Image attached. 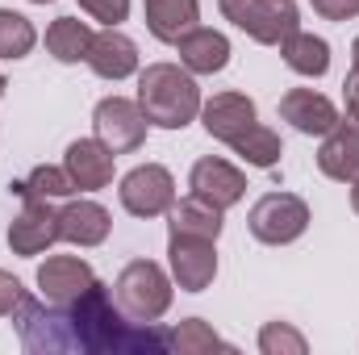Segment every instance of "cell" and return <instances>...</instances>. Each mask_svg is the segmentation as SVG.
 <instances>
[{
  "mask_svg": "<svg viewBox=\"0 0 359 355\" xmlns=\"http://www.w3.org/2000/svg\"><path fill=\"white\" fill-rule=\"evenodd\" d=\"M13 326L21 335V347L34 355H163L168 330L159 322H134L121 314L117 297L109 284L92 280L76 301L50 305L38 297H25L21 309L13 314Z\"/></svg>",
  "mask_w": 359,
  "mask_h": 355,
  "instance_id": "1",
  "label": "cell"
},
{
  "mask_svg": "<svg viewBox=\"0 0 359 355\" xmlns=\"http://www.w3.org/2000/svg\"><path fill=\"white\" fill-rule=\"evenodd\" d=\"M147 113L151 126L159 130H184L188 121L201 117V88L196 76L180 63H147L138 72V96H134Z\"/></svg>",
  "mask_w": 359,
  "mask_h": 355,
  "instance_id": "2",
  "label": "cell"
},
{
  "mask_svg": "<svg viewBox=\"0 0 359 355\" xmlns=\"http://www.w3.org/2000/svg\"><path fill=\"white\" fill-rule=\"evenodd\" d=\"M113 297L121 305L126 318L134 322H159L168 309H172V297H176V280L151 260H134V264L121 267L117 284H113Z\"/></svg>",
  "mask_w": 359,
  "mask_h": 355,
  "instance_id": "3",
  "label": "cell"
},
{
  "mask_svg": "<svg viewBox=\"0 0 359 355\" xmlns=\"http://www.w3.org/2000/svg\"><path fill=\"white\" fill-rule=\"evenodd\" d=\"M247 230L264 243V247H288L309 230V205L297 192H268L251 205L247 213Z\"/></svg>",
  "mask_w": 359,
  "mask_h": 355,
  "instance_id": "4",
  "label": "cell"
},
{
  "mask_svg": "<svg viewBox=\"0 0 359 355\" xmlns=\"http://www.w3.org/2000/svg\"><path fill=\"white\" fill-rule=\"evenodd\" d=\"M147 113L138 100L130 96H104L96 109H92V138H100L113 155H130L147 142Z\"/></svg>",
  "mask_w": 359,
  "mask_h": 355,
  "instance_id": "5",
  "label": "cell"
},
{
  "mask_svg": "<svg viewBox=\"0 0 359 355\" xmlns=\"http://www.w3.org/2000/svg\"><path fill=\"white\" fill-rule=\"evenodd\" d=\"M117 196L130 217H163L176 205V176L163 163H138L121 176Z\"/></svg>",
  "mask_w": 359,
  "mask_h": 355,
  "instance_id": "6",
  "label": "cell"
},
{
  "mask_svg": "<svg viewBox=\"0 0 359 355\" xmlns=\"http://www.w3.org/2000/svg\"><path fill=\"white\" fill-rule=\"evenodd\" d=\"M168 267L180 293H205L217 276V243L192 234H168Z\"/></svg>",
  "mask_w": 359,
  "mask_h": 355,
  "instance_id": "7",
  "label": "cell"
},
{
  "mask_svg": "<svg viewBox=\"0 0 359 355\" xmlns=\"http://www.w3.org/2000/svg\"><path fill=\"white\" fill-rule=\"evenodd\" d=\"M59 243V209L55 201H21V213L8 226V247L21 260H34Z\"/></svg>",
  "mask_w": 359,
  "mask_h": 355,
  "instance_id": "8",
  "label": "cell"
},
{
  "mask_svg": "<svg viewBox=\"0 0 359 355\" xmlns=\"http://www.w3.org/2000/svg\"><path fill=\"white\" fill-rule=\"evenodd\" d=\"M188 188L192 196L217 205V209H234L243 196H247V176L230 163V159H217V155H205L192 163L188 172Z\"/></svg>",
  "mask_w": 359,
  "mask_h": 355,
  "instance_id": "9",
  "label": "cell"
},
{
  "mask_svg": "<svg viewBox=\"0 0 359 355\" xmlns=\"http://www.w3.org/2000/svg\"><path fill=\"white\" fill-rule=\"evenodd\" d=\"M280 117H284L297 134H305V138H322V134L334 130V121H339V105H334L330 96H322L318 88H288L284 96H280Z\"/></svg>",
  "mask_w": 359,
  "mask_h": 355,
  "instance_id": "10",
  "label": "cell"
},
{
  "mask_svg": "<svg viewBox=\"0 0 359 355\" xmlns=\"http://www.w3.org/2000/svg\"><path fill=\"white\" fill-rule=\"evenodd\" d=\"M88 63L92 72L100 76V80H130V76H138V42L130 38V34H121L117 25H104L96 38H92V46H88Z\"/></svg>",
  "mask_w": 359,
  "mask_h": 355,
  "instance_id": "11",
  "label": "cell"
},
{
  "mask_svg": "<svg viewBox=\"0 0 359 355\" xmlns=\"http://www.w3.org/2000/svg\"><path fill=\"white\" fill-rule=\"evenodd\" d=\"M255 121H259L255 100L243 96V92H213V96L201 105V126H205V134L217 138V142H226V147H230L247 126H255Z\"/></svg>",
  "mask_w": 359,
  "mask_h": 355,
  "instance_id": "12",
  "label": "cell"
},
{
  "mask_svg": "<svg viewBox=\"0 0 359 355\" xmlns=\"http://www.w3.org/2000/svg\"><path fill=\"white\" fill-rule=\"evenodd\" d=\"M318 172L339 184H351L359 176V117H339L330 134H322L318 147Z\"/></svg>",
  "mask_w": 359,
  "mask_h": 355,
  "instance_id": "13",
  "label": "cell"
},
{
  "mask_svg": "<svg viewBox=\"0 0 359 355\" xmlns=\"http://www.w3.org/2000/svg\"><path fill=\"white\" fill-rule=\"evenodd\" d=\"M113 230V217L100 201L92 196H67V205H59V239L76 243V247H100Z\"/></svg>",
  "mask_w": 359,
  "mask_h": 355,
  "instance_id": "14",
  "label": "cell"
},
{
  "mask_svg": "<svg viewBox=\"0 0 359 355\" xmlns=\"http://www.w3.org/2000/svg\"><path fill=\"white\" fill-rule=\"evenodd\" d=\"M92 280H96V272L80 255H50L38 267V288H42V301H50V305L76 301L84 288H92Z\"/></svg>",
  "mask_w": 359,
  "mask_h": 355,
  "instance_id": "15",
  "label": "cell"
},
{
  "mask_svg": "<svg viewBox=\"0 0 359 355\" xmlns=\"http://www.w3.org/2000/svg\"><path fill=\"white\" fill-rule=\"evenodd\" d=\"M238 29L259 46H280L288 34L301 29V8L297 0H255Z\"/></svg>",
  "mask_w": 359,
  "mask_h": 355,
  "instance_id": "16",
  "label": "cell"
},
{
  "mask_svg": "<svg viewBox=\"0 0 359 355\" xmlns=\"http://www.w3.org/2000/svg\"><path fill=\"white\" fill-rule=\"evenodd\" d=\"M176 55H180V67H188L192 76H217L230 63V38L222 29L192 25L176 42Z\"/></svg>",
  "mask_w": 359,
  "mask_h": 355,
  "instance_id": "17",
  "label": "cell"
},
{
  "mask_svg": "<svg viewBox=\"0 0 359 355\" xmlns=\"http://www.w3.org/2000/svg\"><path fill=\"white\" fill-rule=\"evenodd\" d=\"M113 159L117 155L100 138H76L67 147V155H63V168L72 172L80 192H100V188L113 184Z\"/></svg>",
  "mask_w": 359,
  "mask_h": 355,
  "instance_id": "18",
  "label": "cell"
},
{
  "mask_svg": "<svg viewBox=\"0 0 359 355\" xmlns=\"http://www.w3.org/2000/svg\"><path fill=\"white\" fill-rule=\"evenodd\" d=\"M142 21L155 42L176 46L192 25H201V0H142Z\"/></svg>",
  "mask_w": 359,
  "mask_h": 355,
  "instance_id": "19",
  "label": "cell"
},
{
  "mask_svg": "<svg viewBox=\"0 0 359 355\" xmlns=\"http://www.w3.org/2000/svg\"><path fill=\"white\" fill-rule=\"evenodd\" d=\"M222 226H226V209L201 201V196H184L168 209V234H192V239H222Z\"/></svg>",
  "mask_w": 359,
  "mask_h": 355,
  "instance_id": "20",
  "label": "cell"
},
{
  "mask_svg": "<svg viewBox=\"0 0 359 355\" xmlns=\"http://www.w3.org/2000/svg\"><path fill=\"white\" fill-rule=\"evenodd\" d=\"M280 59H284L288 72H297L305 80H322L330 72V42L309 34V29H297L280 42Z\"/></svg>",
  "mask_w": 359,
  "mask_h": 355,
  "instance_id": "21",
  "label": "cell"
},
{
  "mask_svg": "<svg viewBox=\"0 0 359 355\" xmlns=\"http://www.w3.org/2000/svg\"><path fill=\"white\" fill-rule=\"evenodd\" d=\"M8 192H17L21 201H67V196H76L80 188H76V180H72V172L59 163H38L34 172L25 180H13L8 184Z\"/></svg>",
  "mask_w": 359,
  "mask_h": 355,
  "instance_id": "22",
  "label": "cell"
},
{
  "mask_svg": "<svg viewBox=\"0 0 359 355\" xmlns=\"http://www.w3.org/2000/svg\"><path fill=\"white\" fill-rule=\"evenodd\" d=\"M92 38H96V29H92L88 21H80V17H55L46 25V51L59 63H84Z\"/></svg>",
  "mask_w": 359,
  "mask_h": 355,
  "instance_id": "23",
  "label": "cell"
},
{
  "mask_svg": "<svg viewBox=\"0 0 359 355\" xmlns=\"http://www.w3.org/2000/svg\"><path fill=\"white\" fill-rule=\"evenodd\" d=\"M230 151L247 163V168H264L271 172L276 163H280V155H284V142H280V134L264 126V121H255V126H247L234 142H230Z\"/></svg>",
  "mask_w": 359,
  "mask_h": 355,
  "instance_id": "24",
  "label": "cell"
},
{
  "mask_svg": "<svg viewBox=\"0 0 359 355\" xmlns=\"http://www.w3.org/2000/svg\"><path fill=\"white\" fill-rule=\"evenodd\" d=\"M168 347L180 355H205V351H234L209 322H201V318H184L180 326L168 330Z\"/></svg>",
  "mask_w": 359,
  "mask_h": 355,
  "instance_id": "25",
  "label": "cell"
},
{
  "mask_svg": "<svg viewBox=\"0 0 359 355\" xmlns=\"http://www.w3.org/2000/svg\"><path fill=\"white\" fill-rule=\"evenodd\" d=\"M38 46V29L25 13L0 8V59H25Z\"/></svg>",
  "mask_w": 359,
  "mask_h": 355,
  "instance_id": "26",
  "label": "cell"
},
{
  "mask_svg": "<svg viewBox=\"0 0 359 355\" xmlns=\"http://www.w3.org/2000/svg\"><path fill=\"white\" fill-rule=\"evenodd\" d=\"M259 351L264 355H305L309 343H305V335L292 330L288 322H268V326L259 330Z\"/></svg>",
  "mask_w": 359,
  "mask_h": 355,
  "instance_id": "27",
  "label": "cell"
},
{
  "mask_svg": "<svg viewBox=\"0 0 359 355\" xmlns=\"http://www.w3.org/2000/svg\"><path fill=\"white\" fill-rule=\"evenodd\" d=\"M80 8L92 21H104V25H121L130 17V0H80Z\"/></svg>",
  "mask_w": 359,
  "mask_h": 355,
  "instance_id": "28",
  "label": "cell"
},
{
  "mask_svg": "<svg viewBox=\"0 0 359 355\" xmlns=\"http://www.w3.org/2000/svg\"><path fill=\"white\" fill-rule=\"evenodd\" d=\"M29 297V288L13 276V272H4L0 267V318H13L17 309H21V301Z\"/></svg>",
  "mask_w": 359,
  "mask_h": 355,
  "instance_id": "29",
  "label": "cell"
},
{
  "mask_svg": "<svg viewBox=\"0 0 359 355\" xmlns=\"http://www.w3.org/2000/svg\"><path fill=\"white\" fill-rule=\"evenodd\" d=\"M309 4L326 21H355L359 17V0H309Z\"/></svg>",
  "mask_w": 359,
  "mask_h": 355,
  "instance_id": "30",
  "label": "cell"
},
{
  "mask_svg": "<svg viewBox=\"0 0 359 355\" xmlns=\"http://www.w3.org/2000/svg\"><path fill=\"white\" fill-rule=\"evenodd\" d=\"M343 100H347V113L359 117V67H351L347 80H343Z\"/></svg>",
  "mask_w": 359,
  "mask_h": 355,
  "instance_id": "31",
  "label": "cell"
},
{
  "mask_svg": "<svg viewBox=\"0 0 359 355\" xmlns=\"http://www.w3.org/2000/svg\"><path fill=\"white\" fill-rule=\"evenodd\" d=\"M251 4H255V0H217L222 17H226V21H234V25H243V17L251 13Z\"/></svg>",
  "mask_w": 359,
  "mask_h": 355,
  "instance_id": "32",
  "label": "cell"
},
{
  "mask_svg": "<svg viewBox=\"0 0 359 355\" xmlns=\"http://www.w3.org/2000/svg\"><path fill=\"white\" fill-rule=\"evenodd\" d=\"M351 209H355V213H359V176L351 180Z\"/></svg>",
  "mask_w": 359,
  "mask_h": 355,
  "instance_id": "33",
  "label": "cell"
},
{
  "mask_svg": "<svg viewBox=\"0 0 359 355\" xmlns=\"http://www.w3.org/2000/svg\"><path fill=\"white\" fill-rule=\"evenodd\" d=\"M351 67H359V38L351 42Z\"/></svg>",
  "mask_w": 359,
  "mask_h": 355,
  "instance_id": "34",
  "label": "cell"
},
{
  "mask_svg": "<svg viewBox=\"0 0 359 355\" xmlns=\"http://www.w3.org/2000/svg\"><path fill=\"white\" fill-rule=\"evenodd\" d=\"M4 88H8V80H4V72H0V100H4Z\"/></svg>",
  "mask_w": 359,
  "mask_h": 355,
  "instance_id": "35",
  "label": "cell"
},
{
  "mask_svg": "<svg viewBox=\"0 0 359 355\" xmlns=\"http://www.w3.org/2000/svg\"><path fill=\"white\" fill-rule=\"evenodd\" d=\"M29 4H50V0H29Z\"/></svg>",
  "mask_w": 359,
  "mask_h": 355,
  "instance_id": "36",
  "label": "cell"
}]
</instances>
